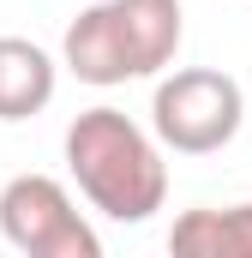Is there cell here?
I'll return each mask as SVG.
<instances>
[{"instance_id": "obj_1", "label": "cell", "mask_w": 252, "mask_h": 258, "mask_svg": "<svg viewBox=\"0 0 252 258\" xmlns=\"http://www.w3.org/2000/svg\"><path fill=\"white\" fill-rule=\"evenodd\" d=\"M66 168L90 210L108 222H150L168 204V162L162 144L138 126L132 114L96 102L66 126Z\"/></svg>"}, {"instance_id": "obj_2", "label": "cell", "mask_w": 252, "mask_h": 258, "mask_svg": "<svg viewBox=\"0 0 252 258\" xmlns=\"http://www.w3.org/2000/svg\"><path fill=\"white\" fill-rule=\"evenodd\" d=\"M240 120H246V90L228 72H216V66H180L150 96V132H156V144L180 150V156L228 150L240 138Z\"/></svg>"}, {"instance_id": "obj_3", "label": "cell", "mask_w": 252, "mask_h": 258, "mask_svg": "<svg viewBox=\"0 0 252 258\" xmlns=\"http://www.w3.org/2000/svg\"><path fill=\"white\" fill-rule=\"evenodd\" d=\"M0 234L24 258H102L96 228L54 174H12L0 186Z\"/></svg>"}, {"instance_id": "obj_4", "label": "cell", "mask_w": 252, "mask_h": 258, "mask_svg": "<svg viewBox=\"0 0 252 258\" xmlns=\"http://www.w3.org/2000/svg\"><path fill=\"white\" fill-rule=\"evenodd\" d=\"M60 60L78 84H96V90H114L132 78V60H126V36L114 24V6L96 0L84 6L72 24H66V42H60Z\"/></svg>"}, {"instance_id": "obj_5", "label": "cell", "mask_w": 252, "mask_h": 258, "mask_svg": "<svg viewBox=\"0 0 252 258\" xmlns=\"http://www.w3.org/2000/svg\"><path fill=\"white\" fill-rule=\"evenodd\" d=\"M108 6H114V24H120V36H126L132 78H150V72L174 66L180 36H186L180 0H108Z\"/></svg>"}, {"instance_id": "obj_6", "label": "cell", "mask_w": 252, "mask_h": 258, "mask_svg": "<svg viewBox=\"0 0 252 258\" xmlns=\"http://www.w3.org/2000/svg\"><path fill=\"white\" fill-rule=\"evenodd\" d=\"M60 66L30 36H0V120H30L54 102Z\"/></svg>"}, {"instance_id": "obj_7", "label": "cell", "mask_w": 252, "mask_h": 258, "mask_svg": "<svg viewBox=\"0 0 252 258\" xmlns=\"http://www.w3.org/2000/svg\"><path fill=\"white\" fill-rule=\"evenodd\" d=\"M168 246L180 258H252V204H198L174 216Z\"/></svg>"}]
</instances>
